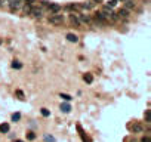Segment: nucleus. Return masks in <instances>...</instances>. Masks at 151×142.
<instances>
[{"mask_svg": "<svg viewBox=\"0 0 151 142\" xmlns=\"http://www.w3.org/2000/svg\"><path fill=\"white\" fill-rule=\"evenodd\" d=\"M101 13L104 15V18H105L107 21H108V19H111V21H116V19H117V17H116V13L113 12V9H111V8H108V6H107V8H104V9H102V10H101Z\"/></svg>", "mask_w": 151, "mask_h": 142, "instance_id": "f257e3e1", "label": "nucleus"}, {"mask_svg": "<svg viewBox=\"0 0 151 142\" xmlns=\"http://www.w3.org/2000/svg\"><path fill=\"white\" fill-rule=\"evenodd\" d=\"M49 22L53 25H61L64 22V17L62 15H59V13H53V15H50L49 17Z\"/></svg>", "mask_w": 151, "mask_h": 142, "instance_id": "f03ea898", "label": "nucleus"}, {"mask_svg": "<svg viewBox=\"0 0 151 142\" xmlns=\"http://www.w3.org/2000/svg\"><path fill=\"white\" fill-rule=\"evenodd\" d=\"M24 3H25L24 0H8V5L10 6L12 10H19V9L22 8Z\"/></svg>", "mask_w": 151, "mask_h": 142, "instance_id": "7ed1b4c3", "label": "nucleus"}, {"mask_svg": "<svg viewBox=\"0 0 151 142\" xmlns=\"http://www.w3.org/2000/svg\"><path fill=\"white\" fill-rule=\"evenodd\" d=\"M42 13H43L42 8H31V10H30V15H33V17H36V18H40Z\"/></svg>", "mask_w": 151, "mask_h": 142, "instance_id": "20e7f679", "label": "nucleus"}, {"mask_svg": "<svg viewBox=\"0 0 151 142\" xmlns=\"http://www.w3.org/2000/svg\"><path fill=\"white\" fill-rule=\"evenodd\" d=\"M77 17H79V21H80V22H84V24H90V22H92L90 17H87V15H84V13H77Z\"/></svg>", "mask_w": 151, "mask_h": 142, "instance_id": "39448f33", "label": "nucleus"}, {"mask_svg": "<svg viewBox=\"0 0 151 142\" xmlns=\"http://www.w3.org/2000/svg\"><path fill=\"white\" fill-rule=\"evenodd\" d=\"M95 21H96V22H98V24H107V19H105V18H104V15H102V13H101V12H96V13H95Z\"/></svg>", "mask_w": 151, "mask_h": 142, "instance_id": "423d86ee", "label": "nucleus"}, {"mask_svg": "<svg viewBox=\"0 0 151 142\" xmlns=\"http://www.w3.org/2000/svg\"><path fill=\"white\" fill-rule=\"evenodd\" d=\"M116 15H117V18H120V19H127V18H129V12H127V9H120Z\"/></svg>", "mask_w": 151, "mask_h": 142, "instance_id": "0eeeda50", "label": "nucleus"}, {"mask_svg": "<svg viewBox=\"0 0 151 142\" xmlns=\"http://www.w3.org/2000/svg\"><path fill=\"white\" fill-rule=\"evenodd\" d=\"M49 12H53V13H58L59 10H61V6L56 5V3H49Z\"/></svg>", "mask_w": 151, "mask_h": 142, "instance_id": "6e6552de", "label": "nucleus"}, {"mask_svg": "<svg viewBox=\"0 0 151 142\" xmlns=\"http://www.w3.org/2000/svg\"><path fill=\"white\" fill-rule=\"evenodd\" d=\"M31 8H33V6H31V3H24V5H22V12H24L25 15H30V10H31Z\"/></svg>", "mask_w": 151, "mask_h": 142, "instance_id": "1a4fd4ad", "label": "nucleus"}, {"mask_svg": "<svg viewBox=\"0 0 151 142\" xmlns=\"http://www.w3.org/2000/svg\"><path fill=\"white\" fill-rule=\"evenodd\" d=\"M67 40L68 42H71V43H77L79 42V37H77L76 34H73V33H68L67 34Z\"/></svg>", "mask_w": 151, "mask_h": 142, "instance_id": "9d476101", "label": "nucleus"}, {"mask_svg": "<svg viewBox=\"0 0 151 142\" xmlns=\"http://www.w3.org/2000/svg\"><path fill=\"white\" fill-rule=\"evenodd\" d=\"M61 111H62V113H65V114H68V113L71 111V105L67 104V102H65V104H61Z\"/></svg>", "mask_w": 151, "mask_h": 142, "instance_id": "9b49d317", "label": "nucleus"}, {"mask_svg": "<svg viewBox=\"0 0 151 142\" xmlns=\"http://www.w3.org/2000/svg\"><path fill=\"white\" fill-rule=\"evenodd\" d=\"M132 130H133L135 133H141V132L144 130V127L139 124V123H135V124L132 126Z\"/></svg>", "mask_w": 151, "mask_h": 142, "instance_id": "f8f14e48", "label": "nucleus"}, {"mask_svg": "<svg viewBox=\"0 0 151 142\" xmlns=\"http://www.w3.org/2000/svg\"><path fill=\"white\" fill-rule=\"evenodd\" d=\"M70 19H71V24H74L76 27H79V25H80V21H79V17H77V13H71V18H70Z\"/></svg>", "mask_w": 151, "mask_h": 142, "instance_id": "ddd939ff", "label": "nucleus"}, {"mask_svg": "<svg viewBox=\"0 0 151 142\" xmlns=\"http://www.w3.org/2000/svg\"><path fill=\"white\" fill-rule=\"evenodd\" d=\"M9 129H10V126H9L8 123H3V124H0V132H2V133H8Z\"/></svg>", "mask_w": 151, "mask_h": 142, "instance_id": "4468645a", "label": "nucleus"}, {"mask_svg": "<svg viewBox=\"0 0 151 142\" xmlns=\"http://www.w3.org/2000/svg\"><path fill=\"white\" fill-rule=\"evenodd\" d=\"M83 78H84V82H86V83H89V84L93 82V75L90 74V73H86V74L83 75Z\"/></svg>", "mask_w": 151, "mask_h": 142, "instance_id": "2eb2a0df", "label": "nucleus"}, {"mask_svg": "<svg viewBox=\"0 0 151 142\" xmlns=\"http://www.w3.org/2000/svg\"><path fill=\"white\" fill-rule=\"evenodd\" d=\"M126 3H125V6H126V9H133L135 8V2L133 0H125Z\"/></svg>", "mask_w": 151, "mask_h": 142, "instance_id": "dca6fc26", "label": "nucleus"}, {"mask_svg": "<svg viewBox=\"0 0 151 142\" xmlns=\"http://www.w3.org/2000/svg\"><path fill=\"white\" fill-rule=\"evenodd\" d=\"M12 68H15V70H21V68H22V64H21L19 61H13V62H12Z\"/></svg>", "mask_w": 151, "mask_h": 142, "instance_id": "f3484780", "label": "nucleus"}, {"mask_svg": "<svg viewBox=\"0 0 151 142\" xmlns=\"http://www.w3.org/2000/svg\"><path fill=\"white\" fill-rule=\"evenodd\" d=\"M77 130L80 132V136L83 138V142H90V141H89V139H87V138H86V136H84V132H83V130H82V127H80V126H77Z\"/></svg>", "mask_w": 151, "mask_h": 142, "instance_id": "a211bd4d", "label": "nucleus"}, {"mask_svg": "<svg viewBox=\"0 0 151 142\" xmlns=\"http://www.w3.org/2000/svg\"><path fill=\"white\" fill-rule=\"evenodd\" d=\"M79 5H68L67 6V10H79Z\"/></svg>", "mask_w": 151, "mask_h": 142, "instance_id": "6ab92c4d", "label": "nucleus"}, {"mask_svg": "<svg viewBox=\"0 0 151 142\" xmlns=\"http://www.w3.org/2000/svg\"><path fill=\"white\" fill-rule=\"evenodd\" d=\"M59 96H61V98H62L64 101H67V102H68V101H71V99H73V98H71L70 95H67V93H61Z\"/></svg>", "mask_w": 151, "mask_h": 142, "instance_id": "aec40b11", "label": "nucleus"}, {"mask_svg": "<svg viewBox=\"0 0 151 142\" xmlns=\"http://www.w3.org/2000/svg\"><path fill=\"white\" fill-rule=\"evenodd\" d=\"M42 116H43V117H49L50 111H49V109H46V108H42Z\"/></svg>", "mask_w": 151, "mask_h": 142, "instance_id": "412c9836", "label": "nucleus"}, {"mask_svg": "<svg viewBox=\"0 0 151 142\" xmlns=\"http://www.w3.org/2000/svg\"><path fill=\"white\" fill-rule=\"evenodd\" d=\"M145 120H147L148 123L151 121V111H150V109H147V111H145Z\"/></svg>", "mask_w": 151, "mask_h": 142, "instance_id": "4be33fe9", "label": "nucleus"}, {"mask_svg": "<svg viewBox=\"0 0 151 142\" xmlns=\"http://www.w3.org/2000/svg\"><path fill=\"white\" fill-rule=\"evenodd\" d=\"M27 139L34 141V139H36V133H33V132H28V133H27Z\"/></svg>", "mask_w": 151, "mask_h": 142, "instance_id": "5701e85b", "label": "nucleus"}, {"mask_svg": "<svg viewBox=\"0 0 151 142\" xmlns=\"http://www.w3.org/2000/svg\"><path fill=\"white\" fill-rule=\"evenodd\" d=\"M44 141L46 142H55V138L50 136V135H44Z\"/></svg>", "mask_w": 151, "mask_h": 142, "instance_id": "b1692460", "label": "nucleus"}, {"mask_svg": "<svg viewBox=\"0 0 151 142\" xmlns=\"http://www.w3.org/2000/svg\"><path fill=\"white\" fill-rule=\"evenodd\" d=\"M117 2H118V0H110V2H108V5H107V6H108V8H114V6L117 5Z\"/></svg>", "mask_w": 151, "mask_h": 142, "instance_id": "393cba45", "label": "nucleus"}, {"mask_svg": "<svg viewBox=\"0 0 151 142\" xmlns=\"http://www.w3.org/2000/svg\"><path fill=\"white\" fill-rule=\"evenodd\" d=\"M82 8H83V9H92L93 5H92V3H87V2H86V3H83V5H82Z\"/></svg>", "mask_w": 151, "mask_h": 142, "instance_id": "a878e982", "label": "nucleus"}, {"mask_svg": "<svg viewBox=\"0 0 151 142\" xmlns=\"http://www.w3.org/2000/svg\"><path fill=\"white\" fill-rule=\"evenodd\" d=\"M19 118H21V114H19V113H15V114L12 116V121H18Z\"/></svg>", "mask_w": 151, "mask_h": 142, "instance_id": "bb28decb", "label": "nucleus"}, {"mask_svg": "<svg viewBox=\"0 0 151 142\" xmlns=\"http://www.w3.org/2000/svg\"><path fill=\"white\" fill-rule=\"evenodd\" d=\"M141 142H151V139H150V136H144L142 139H141Z\"/></svg>", "mask_w": 151, "mask_h": 142, "instance_id": "cd10ccee", "label": "nucleus"}, {"mask_svg": "<svg viewBox=\"0 0 151 142\" xmlns=\"http://www.w3.org/2000/svg\"><path fill=\"white\" fill-rule=\"evenodd\" d=\"M17 95L19 96V98H21V99H24V93L21 92V90H17Z\"/></svg>", "mask_w": 151, "mask_h": 142, "instance_id": "c85d7f7f", "label": "nucleus"}, {"mask_svg": "<svg viewBox=\"0 0 151 142\" xmlns=\"http://www.w3.org/2000/svg\"><path fill=\"white\" fill-rule=\"evenodd\" d=\"M15 142H24V141H21V139H17V141H15Z\"/></svg>", "mask_w": 151, "mask_h": 142, "instance_id": "c756f323", "label": "nucleus"}, {"mask_svg": "<svg viewBox=\"0 0 151 142\" xmlns=\"http://www.w3.org/2000/svg\"><path fill=\"white\" fill-rule=\"evenodd\" d=\"M95 2H101V0H95Z\"/></svg>", "mask_w": 151, "mask_h": 142, "instance_id": "7c9ffc66", "label": "nucleus"}, {"mask_svg": "<svg viewBox=\"0 0 151 142\" xmlns=\"http://www.w3.org/2000/svg\"><path fill=\"white\" fill-rule=\"evenodd\" d=\"M122 2H125V0H122Z\"/></svg>", "mask_w": 151, "mask_h": 142, "instance_id": "2f4dec72", "label": "nucleus"}]
</instances>
